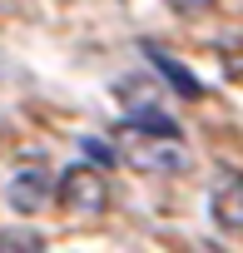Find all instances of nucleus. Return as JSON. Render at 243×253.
<instances>
[{
	"label": "nucleus",
	"mask_w": 243,
	"mask_h": 253,
	"mask_svg": "<svg viewBox=\"0 0 243 253\" xmlns=\"http://www.w3.org/2000/svg\"><path fill=\"white\" fill-rule=\"evenodd\" d=\"M114 159H124L139 174H179L184 169V134L169 114L124 119L114 129Z\"/></svg>",
	"instance_id": "nucleus-1"
},
{
	"label": "nucleus",
	"mask_w": 243,
	"mask_h": 253,
	"mask_svg": "<svg viewBox=\"0 0 243 253\" xmlns=\"http://www.w3.org/2000/svg\"><path fill=\"white\" fill-rule=\"evenodd\" d=\"M55 204L65 218H99L109 209V184L94 164H70L55 179Z\"/></svg>",
	"instance_id": "nucleus-2"
},
{
	"label": "nucleus",
	"mask_w": 243,
	"mask_h": 253,
	"mask_svg": "<svg viewBox=\"0 0 243 253\" xmlns=\"http://www.w3.org/2000/svg\"><path fill=\"white\" fill-rule=\"evenodd\" d=\"M208 213H213V223H218V228L243 233V174H238V169H218V174H213Z\"/></svg>",
	"instance_id": "nucleus-3"
},
{
	"label": "nucleus",
	"mask_w": 243,
	"mask_h": 253,
	"mask_svg": "<svg viewBox=\"0 0 243 253\" xmlns=\"http://www.w3.org/2000/svg\"><path fill=\"white\" fill-rule=\"evenodd\" d=\"M50 199H55V184H50L45 169H20V174L10 179V189H5V204H10L15 213H40Z\"/></svg>",
	"instance_id": "nucleus-4"
},
{
	"label": "nucleus",
	"mask_w": 243,
	"mask_h": 253,
	"mask_svg": "<svg viewBox=\"0 0 243 253\" xmlns=\"http://www.w3.org/2000/svg\"><path fill=\"white\" fill-rule=\"evenodd\" d=\"M149 60L159 65V75H164V80H169V84H174L184 99H199V80H194V75H189V70H184L174 55H164V50H154V45H149Z\"/></svg>",
	"instance_id": "nucleus-5"
},
{
	"label": "nucleus",
	"mask_w": 243,
	"mask_h": 253,
	"mask_svg": "<svg viewBox=\"0 0 243 253\" xmlns=\"http://www.w3.org/2000/svg\"><path fill=\"white\" fill-rule=\"evenodd\" d=\"M0 253H45V248H40V233L10 228V233H0Z\"/></svg>",
	"instance_id": "nucleus-6"
},
{
	"label": "nucleus",
	"mask_w": 243,
	"mask_h": 253,
	"mask_svg": "<svg viewBox=\"0 0 243 253\" xmlns=\"http://www.w3.org/2000/svg\"><path fill=\"white\" fill-rule=\"evenodd\" d=\"M80 149H89V159H94V164H114V149H109V144H99V139H84Z\"/></svg>",
	"instance_id": "nucleus-7"
},
{
	"label": "nucleus",
	"mask_w": 243,
	"mask_h": 253,
	"mask_svg": "<svg viewBox=\"0 0 243 253\" xmlns=\"http://www.w3.org/2000/svg\"><path fill=\"white\" fill-rule=\"evenodd\" d=\"M169 5L179 15H203V10H213V0H169Z\"/></svg>",
	"instance_id": "nucleus-8"
},
{
	"label": "nucleus",
	"mask_w": 243,
	"mask_h": 253,
	"mask_svg": "<svg viewBox=\"0 0 243 253\" xmlns=\"http://www.w3.org/2000/svg\"><path fill=\"white\" fill-rule=\"evenodd\" d=\"M194 253H218V248H213V243H199V248H194Z\"/></svg>",
	"instance_id": "nucleus-9"
}]
</instances>
